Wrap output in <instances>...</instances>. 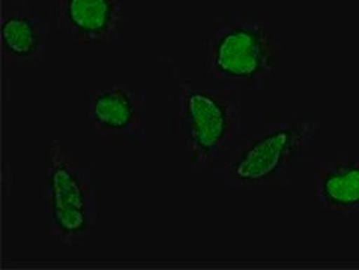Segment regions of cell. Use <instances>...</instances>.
Here are the masks:
<instances>
[{
  "label": "cell",
  "mask_w": 359,
  "mask_h": 270,
  "mask_svg": "<svg viewBox=\"0 0 359 270\" xmlns=\"http://www.w3.org/2000/svg\"><path fill=\"white\" fill-rule=\"evenodd\" d=\"M322 122L310 114H272L262 128L236 141L215 167L217 180L239 191L287 186L293 165L313 159Z\"/></svg>",
  "instance_id": "6da1fadb"
},
{
  "label": "cell",
  "mask_w": 359,
  "mask_h": 270,
  "mask_svg": "<svg viewBox=\"0 0 359 270\" xmlns=\"http://www.w3.org/2000/svg\"><path fill=\"white\" fill-rule=\"evenodd\" d=\"M88 125L101 140H142L146 137V93L123 81L92 89L84 98Z\"/></svg>",
  "instance_id": "5b68a950"
},
{
  "label": "cell",
  "mask_w": 359,
  "mask_h": 270,
  "mask_svg": "<svg viewBox=\"0 0 359 270\" xmlns=\"http://www.w3.org/2000/svg\"><path fill=\"white\" fill-rule=\"evenodd\" d=\"M283 59L284 43L262 17L218 18L203 55L206 77L238 92L262 90Z\"/></svg>",
  "instance_id": "3957f363"
},
{
  "label": "cell",
  "mask_w": 359,
  "mask_h": 270,
  "mask_svg": "<svg viewBox=\"0 0 359 270\" xmlns=\"http://www.w3.org/2000/svg\"><path fill=\"white\" fill-rule=\"evenodd\" d=\"M41 199L48 233L68 246L83 245L98 225L97 165L76 161L59 140H51Z\"/></svg>",
  "instance_id": "277c9868"
},
{
  "label": "cell",
  "mask_w": 359,
  "mask_h": 270,
  "mask_svg": "<svg viewBox=\"0 0 359 270\" xmlns=\"http://www.w3.org/2000/svg\"><path fill=\"white\" fill-rule=\"evenodd\" d=\"M47 17L72 43H119L123 29L122 0H48Z\"/></svg>",
  "instance_id": "8992f818"
},
{
  "label": "cell",
  "mask_w": 359,
  "mask_h": 270,
  "mask_svg": "<svg viewBox=\"0 0 359 270\" xmlns=\"http://www.w3.org/2000/svg\"><path fill=\"white\" fill-rule=\"evenodd\" d=\"M316 209L349 220L359 213V161L335 159L316 164L313 182Z\"/></svg>",
  "instance_id": "ba28073f"
},
{
  "label": "cell",
  "mask_w": 359,
  "mask_h": 270,
  "mask_svg": "<svg viewBox=\"0 0 359 270\" xmlns=\"http://www.w3.org/2000/svg\"><path fill=\"white\" fill-rule=\"evenodd\" d=\"M168 137L181 141L194 173L217 167L242 132L241 92L179 80L168 92Z\"/></svg>",
  "instance_id": "7a4b0ae2"
},
{
  "label": "cell",
  "mask_w": 359,
  "mask_h": 270,
  "mask_svg": "<svg viewBox=\"0 0 359 270\" xmlns=\"http://www.w3.org/2000/svg\"><path fill=\"white\" fill-rule=\"evenodd\" d=\"M36 0H0V48L6 66H35L48 55V17L38 15Z\"/></svg>",
  "instance_id": "52a82bcc"
}]
</instances>
